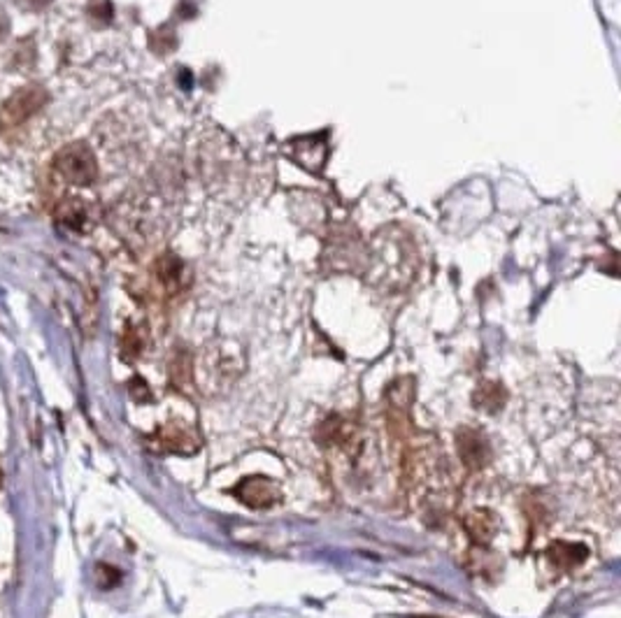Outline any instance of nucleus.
Returning <instances> with one entry per match:
<instances>
[{"label":"nucleus","mask_w":621,"mask_h":618,"mask_svg":"<svg viewBox=\"0 0 621 618\" xmlns=\"http://www.w3.org/2000/svg\"><path fill=\"white\" fill-rule=\"evenodd\" d=\"M54 170L73 186H91L98 177V163L84 142H73L54 156Z\"/></svg>","instance_id":"nucleus-1"},{"label":"nucleus","mask_w":621,"mask_h":618,"mask_svg":"<svg viewBox=\"0 0 621 618\" xmlns=\"http://www.w3.org/2000/svg\"><path fill=\"white\" fill-rule=\"evenodd\" d=\"M47 103H50V93H47L44 86H24V89L14 91L12 96L5 100L3 110H0V126H3V129H14L19 123H24L31 117H35L37 112L43 110Z\"/></svg>","instance_id":"nucleus-2"},{"label":"nucleus","mask_w":621,"mask_h":618,"mask_svg":"<svg viewBox=\"0 0 621 618\" xmlns=\"http://www.w3.org/2000/svg\"><path fill=\"white\" fill-rule=\"evenodd\" d=\"M235 497L252 509H268L282 500L277 484L268 477H247L235 486Z\"/></svg>","instance_id":"nucleus-3"},{"label":"nucleus","mask_w":621,"mask_h":618,"mask_svg":"<svg viewBox=\"0 0 621 618\" xmlns=\"http://www.w3.org/2000/svg\"><path fill=\"white\" fill-rule=\"evenodd\" d=\"M456 447H459V456H461L463 465L470 472H480L489 465L491 460V444L486 440L480 430L461 428L456 434Z\"/></svg>","instance_id":"nucleus-4"},{"label":"nucleus","mask_w":621,"mask_h":618,"mask_svg":"<svg viewBox=\"0 0 621 618\" xmlns=\"http://www.w3.org/2000/svg\"><path fill=\"white\" fill-rule=\"evenodd\" d=\"M466 530L480 546H486L499 533V516L491 509H475L466 516Z\"/></svg>","instance_id":"nucleus-5"},{"label":"nucleus","mask_w":621,"mask_h":618,"mask_svg":"<svg viewBox=\"0 0 621 618\" xmlns=\"http://www.w3.org/2000/svg\"><path fill=\"white\" fill-rule=\"evenodd\" d=\"M56 219L59 223L73 231H87L91 226V216H89V207L80 198H63L56 207Z\"/></svg>","instance_id":"nucleus-6"},{"label":"nucleus","mask_w":621,"mask_h":618,"mask_svg":"<svg viewBox=\"0 0 621 618\" xmlns=\"http://www.w3.org/2000/svg\"><path fill=\"white\" fill-rule=\"evenodd\" d=\"M589 556V549L585 544H578V542H554L547 549L549 563L559 569H572L582 565Z\"/></svg>","instance_id":"nucleus-7"},{"label":"nucleus","mask_w":621,"mask_h":618,"mask_svg":"<svg viewBox=\"0 0 621 618\" xmlns=\"http://www.w3.org/2000/svg\"><path fill=\"white\" fill-rule=\"evenodd\" d=\"M161 451H177V453H196L198 440L193 437L191 430L177 428V426H168L156 434Z\"/></svg>","instance_id":"nucleus-8"},{"label":"nucleus","mask_w":621,"mask_h":618,"mask_svg":"<svg viewBox=\"0 0 621 618\" xmlns=\"http://www.w3.org/2000/svg\"><path fill=\"white\" fill-rule=\"evenodd\" d=\"M156 277L159 282L168 288V291H177L182 286V277H185V265L173 254H166V256L159 258L156 263Z\"/></svg>","instance_id":"nucleus-9"},{"label":"nucleus","mask_w":621,"mask_h":618,"mask_svg":"<svg viewBox=\"0 0 621 618\" xmlns=\"http://www.w3.org/2000/svg\"><path fill=\"white\" fill-rule=\"evenodd\" d=\"M350 434L351 430L342 417H328L326 421L319 426V442L321 444H326V447H333V444L342 447V444L350 440Z\"/></svg>","instance_id":"nucleus-10"},{"label":"nucleus","mask_w":621,"mask_h":618,"mask_svg":"<svg viewBox=\"0 0 621 618\" xmlns=\"http://www.w3.org/2000/svg\"><path fill=\"white\" fill-rule=\"evenodd\" d=\"M475 404H477L480 410L493 414V411L503 410L505 391L499 384H484L482 388H477V393H475Z\"/></svg>","instance_id":"nucleus-11"},{"label":"nucleus","mask_w":621,"mask_h":618,"mask_svg":"<svg viewBox=\"0 0 621 618\" xmlns=\"http://www.w3.org/2000/svg\"><path fill=\"white\" fill-rule=\"evenodd\" d=\"M142 351V337L136 328H126L122 337V354L126 361H136Z\"/></svg>","instance_id":"nucleus-12"},{"label":"nucleus","mask_w":621,"mask_h":618,"mask_svg":"<svg viewBox=\"0 0 621 618\" xmlns=\"http://www.w3.org/2000/svg\"><path fill=\"white\" fill-rule=\"evenodd\" d=\"M170 374H173V384L177 386H185L186 381L191 379V374H193V368H191V358L186 354H179L177 358L173 361V365H170Z\"/></svg>","instance_id":"nucleus-13"},{"label":"nucleus","mask_w":621,"mask_h":618,"mask_svg":"<svg viewBox=\"0 0 621 618\" xmlns=\"http://www.w3.org/2000/svg\"><path fill=\"white\" fill-rule=\"evenodd\" d=\"M119 579H122V575H119L117 569L110 567V565H103V563L98 565V583H100V586H103V588L117 586Z\"/></svg>","instance_id":"nucleus-14"},{"label":"nucleus","mask_w":621,"mask_h":618,"mask_svg":"<svg viewBox=\"0 0 621 618\" xmlns=\"http://www.w3.org/2000/svg\"><path fill=\"white\" fill-rule=\"evenodd\" d=\"M129 391H130V395H133V400H138V403H147L149 395H152V391H149V386L145 384V381H142L140 377H136V379L130 381Z\"/></svg>","instance_id":"nucleus-15"},{"label":"nucleus","mask_w":621,"mask_h":618,"mask_svg":"<svg viewBox=\"0 0 621 618\" xmlns=\"http://www.w3.org/2000/svg\"><path fill=\"white\" fill-rule=\"evenodd\" d=\"M50 3L51 0H17V5L28 10V12H40V10H44Z\"/></svg>","instance_id":"nucleus-16"},{"label":"nucleus","mask_w":621,"mask_h":618,"mask_svg":"<svg viewBox=\"0 0 621 618\" xmlns=\"http://www.w3.org/2000/svg\"><path fill=\"white\" fill-rule=\"evenodd\" d=\"M7 33H10V21H7L5 14H0V40H5Z\"/></svg>","instance_id":"nucleus-17"},{"label":"nucleus","mask_w":621,"mask_h":618,"mask_svg":"<svg viewBox=\"0 0 621 618\" xmlns=\"http://www.w3.org/2000/svg\"><path fill=\"white\" fill-rule=\"evenodd\" d=\"M419 618H433V616H419ZM437 618V616H436Z\"/></svg>","instance_id":"nucleus-18"}]
</instances>
